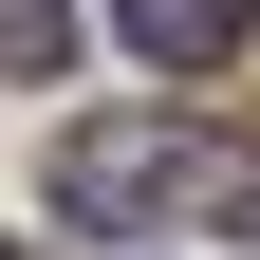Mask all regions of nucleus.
Segmentation results:
<instances>
[{
	"label": "nucleus",
	"instance_id": "f257e3e1",
	"mask_svg": "<svg viewBox=\"0 0 260 260\" xmlns=\"http://www.w3.org/2000/svg\"><path fill=\"white\" fill-rule=\"evenodd\" d=\"M242 186H260L242 130H168V112H112V130L56 149V205L75 223H205V205H242Z\"/></svg>",
	"mask_w": 260,
	"mask_h": 260
},
{
	"label": "nucleus",
	"instance_id": "f03ea898",
	"mask_svg": "<svg viewBox=\"0 0 260 260\" xmlns=\"http://www.w3.org/2000/svg\"><path fill=\"white\" fill-rule=\"evenodd\" d=\"M112 38L149 56V75H223V56H242V0H112Z\"/></svg>",
	"mask_w": 260,
	"mask_h": 260
},
{
	"label": "nucleus",
	"instance_id": "7ed1b4c3",
	"mask_svg": "<svg viewBox=\"0 0 260 260\" xmlns=\"http://www.w3.org/2000/svg\"><path fill=\"white\" fill-rule=\"evenodd\" d=\"M56 56V0H0V75H38Z\"/></svg>",
	"mask_w": 260,
	"mask_h": 260
}]
</instances>
